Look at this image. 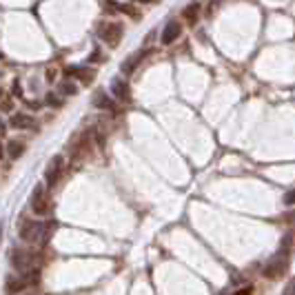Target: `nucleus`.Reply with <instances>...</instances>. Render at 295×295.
I'll return each instance as SVG.
<instances>
[{
	"label": "nucleus",
	"instance_id": "24",
	"mask_svg": "<svg viewBox=\"0 0 295 295\" xmlns=\"http://www.w3.org/2000/svg\"><path fill=\"white\" fill-rule=\"evenodd\" d=\"M286 204H293V193H286Z\"/></svg>",
	"mask_w": 295,
	"mask_h": 295
},
{
	"label": "nucleus",
	"instance_id": "23",
	"mask_svg": "<svg viewBox=\"0 0 295 295\" xmlns=\"http://www.w3.org/2000/svg\"><path fill=\"white\" fill-rule=\"evenodd\" d=\"M291 293H293V282H291V284H288V286H286V291H284V295H291Z\"/></svg>",
	"mask_w": 295,
	"mask_h": 295
},
{
	"label": "nucleus",
	"instance_id": "7",
	"mask_svg": "<svg viewBox=\"0 0 295 295\" xmlns=\"http://www.w3.org/2000/svg\"><path fill=\"white\" fill-rule=\"evenodd\" d=\"M180 36H182V24L178 20H169L162 32V45H173Z\"/></svg>",
	"mask_w": 295,
	"mask_h": 295
},
{
	"label": "nucleus",
	"instance_id": "18",
	"mask_svg": "<svg viewBox=\"0 0 295 295\" xmlns=\"http://www.w3.org/2000/svg\"><path fill=\"white\" fill-rule=\"evenodd\" d=\"M45 100H47V104H51V107H60V104H63V100H60L56 94H47Z\"/></svg>",
	"mask_w": 295,
	"mask_h": 295
},
{
	"label": "nucleus",
	"instance_id": "4",
	"mask_svg": "<svg viewBox=\"0 0 295 295\" xmlns=\"http://www.w3.org/2000/svg\"><path fill=\"white\" fill-rule=\"evenodd\" d=\"M49 209H51V204H49L45 187H42V184H36L34 193H32V211L36 213V216H47Z\"/></svg>",
	"mask_w": 295,
	"mask_h": 295
},
{
	"label": "nucleus",
	"instance_id": "14",
	"mask_svg": "<svg viewBox=\"0 0 295 295\" xmlns=\"http://www.w3.org/2000/svg\"><path fill=\"white\" fill-rule=\"evenodd\" d=\"M5 153H7L11 160H18L24 153V142H20V140H11V142L5 146Z\"/></svg>",
	"mask_w": 295,
	"mask_h": 295
},
{
	"label": "nucleus",
	"instance_id": "5",
	"mask_svg": "<svg viewBox=\"0 0 295 295\" xmlns=\"http://www.w3.org/2000/svg\"><path fill=\"white\" fill-rule=\"evenodd\" d=\"M9 257H11V267H14L16 271H20V273L32 271V253H27V251H22V249H14Z\"/></svg>",
	"mask_w": 295,
	"mask_h": 295
},
{
	"label": "nucleus",
	"instance_id": "6",
	"mask_svg": "<svg viewBox=\"0 0 295 295\" xmlns=\"http://www.w3.org/2000/svg\"><path fill=\"white\" fill-rule=\"evenodd\" d=\"M65 76L78 78L80 82L91 84V82H94V78H96V71L91 69V67H69V69H65Z\"/></svg>",
	"mask_w": 295,
	"mask_h": 295
},
{
	"label": "nucleus",
	"instance_id": "28",
	"mask_svg": "<svg viewBox=\"0 0 295 295\" xmlns=\"http://www.w3.org/2000/svg\"><path fill=\"white\" fill-rule=\"evenodd\" d=\"M0 98H3V89H0Z\"/></svg>",
	"mask_w": 295,
	"mask_h": 295
},
{
	"label": "nucleus",
	"instance_id": "27",
	"mask_svg": "<svg viewBox=\"0 0 295 295\" xmlns=\"http://www.w3.org/2000/svg\"><path fill=\"white\" fill-rule=\"evenodd\" d=\"M3 231H5V226L0 224V242H3Z\"/></svg>",
	"mask_w": 295,
	"mask_h": 295
},
{
	"label": "nucleus",
	"instance_id": "2",
	"mask_svg": "<svg viewBox=\"0 0 295 295\" xmlns=\"http://www.w3.org/2000/svg\"><path fill=\"white\" fill-rule=\"evenodd\" d=\"M122 34H125V27H122L120 22H100L98 24V36H100L111 49H115L120 45Z\"/></svg>",
	"mask_w": 295,
	"mask_h": 295
},
{
	"label": "nucleus",
	"instance_id": "11",
	"mask_svg": "<svg viewBox=\"0 0 295 295\" xmlns=\"http://www.w3.org/2000/svg\"><path fill=\"white\" fill-rule=\"evenodd\" d=\"M284 271H286V260H275V262H271L267 269H264V275H267L269 280H278L280 275H284Z\"/></svg>",
	"mask_w": 295,
	"mask_h": 295
},
{
	"label": "nucleus",
	"instance_id": "13",
	"mask_svg": "<svg viewBox=\"0 0 295 295\" xmlns=\"http://www.w3.org/2000/svg\"><path fill=\"white\" fill-rule=\"evenodd\" d=\"M94 104L98 109H109V111H113V109H115L113 100H109V96L104 94V91H96V94H94Z\"/></svg>",
	"mask_w": 295,
	"mask_h": 295
},
{
	"label": "nucleus",
	"instance_id": "10",
	"mask_svg": "<svg viewBox=\"0 0 295 295\" xmlns=\"http://www.w3.org/2000/svg\"><path fill=\"white\" fill-rule=\"evenodd\" d=\"M27 288H29V282L24 278H9L7 284H5L7 295H20L22 291H27Z\"/></svg>",
	"mask_w": 295,
	"mask_h": 295
},
{
	"label": "nucleus",
	"instance_id": "15",
	"mask_svg": "<svg viewBox=\"0 0 295 295\" xmlns=\"http://www.w3.org/2000/svg\"><path fill=\"white\" fill-rule=\"evenodd\" d=\"M182 16H184V20H187L189 24H195V22H198V18H200V5L193 3V5H189V7H184Z\"/></svg>",
	"mask_w": 295,
	"mask_h": 295
},
{
	"label": "nucleus",
	"instance_id": "26",
	"mask_svg": "<svg viewBox=\"0 0 295 295\" xmlns=\"http://www.w3.org/2000/svg\"><path fill=\"white\" fill-rule=\"evenodd\" d=\"M0 158H5V146H3V142H0Z\"/></svg>",
	"mask_w": 295,
	"mask_h": 295
},
{
	"label": "nucleus",
	"instance_id": "8",
	"mask_svg": "<svg viewBox=\"0 0 295 295\" xmlns=\"http://www.w3.org/2000/svg\"><path fill=\"white\" fill-rule=\"evenodd\" d=\"M149 49H142V51H136V53H131V56H129L127 60H125V63H122V71H125L127 73V76H129V73H133V71H136V67L140 65V63H142V60L146 58V56H149Z\"/></svg>",
	"mask_w": 295,
	"mask_h": 295
},
{
	"label": "nucleus",
	"instance_id": "12",
	"mask_svg": "<svg viewBox=\"0 0 295 295\" xmlns=\"http://www.w3.org/2000/svg\"><path fill=\"white\" fill-rule=\"evenodd\" d=\"M9 127L16 129V131H22V129H29L32 127V118L27 113H11L9 118Z\"/></svg>",
	"mask_w": 295,
	"mask_h": 295
},
{
	"label": "nucleus",
	"instance_id": "25",
	"mask_svg": "<svg viewBox=\"0 0 295 295\" xmlns=\"http://www.w3.org/2000/svg\"><path fill=\"white\" fill-rule=\"evenodd\" d=\"M136 3H140V5H151V3H156V0H136Z\"/></svg>",
	"mask_w": 295,
	"mask_h": 295
},
{
	"label": "nucleus",
	"instance_id": "1",
	"mask_svg": "<svg viewBox=\"0 0 295 295\" xmlns=\"http://www.w3.org/2000/svg\"><path fill=\"white\" fill-rule=\"evenodd\" d=\"M53 229H56V222H36V220H22L20 224V238L24 242H40L45 244L49 238H51Z\"/></svg>",
	"mask_w": 295,
	"mask_h": 295
},
{
	"label": "nucleus",
	"instance_id": "16",
	"mask_svg": "<svg viewBox=\"0 0 295 295\" xmlns=\"http://www.w3.org/2000/svg\"><path fill=\"white\" fill-rule=\"evenodd\" d=\"M60 91H63L65 96H76L78 94V87L73 82H63V84H60Z\"/></svg>",
	"mask_w": 295,
	"mask_h": 295
},
{
	"label": "nucleus",
	"instance_id": "17",
	"mask_svg": "<svg viewBox=\"0 0 295 295\" xmlns=\"http://www.w3.org/2000/svg\"><path fill=\"white\" fill-rule=\"evenodd\" d=\"M0 111H5V113L14 111V100H11V98H3V102H0Z\"/></svg>",
	"mask_w": 295,
	"mask_h": 295
},
{
	"label": "nucleus",
	"instance_id": "22",
	"mask_svg": "<svg viewBox=\"0 0 295 295\" xmlns=\"http://www.w3.org/2000/svg\"><path fill=\"white\" fill-rule=\"evenodd\" d=\"M5 129H7V127H5V122H3V118H0V136H5Z\"/></svg>",
	"mask_w": 295,
	"mask_h": 295
},
{
	"label": "nucleus",
	"instance_id": "21",
	"mask_svg": "<svg viewBox=\"0 0 295 295\" xmlns=\"http://www.w3.org/2000/svg\"><path fill=\"white\" fill-rule=\"evenodd\" d=\"M89 60H91V63H96V60H104V58H102L98 51H94V53H91V58H89Z\"/></svg>",
	"mask_w": 295,
	"mask_h": 295
},
{
	"label": "nucleus",
	"instance_id": "20",
	"mask_svg": "<svg viewBox=\"0 0 295 295\" xmlns=\"http://www.w3.org/2000/svg\"><path fill=\"white\" fill-rule=\"evenodd\" d=\"M47 80H51V82L56 80V69H47Z\"/></svg>",
	"mask_w": 295,
	"mask_h": 295
},
{
	"label": "nucleus",
	"instance_id": "19",
	"mask_svg": "<svg viewBox=\"0 0 295 295\" xmlns=\"http://www.w3.org/2000/svg\"><path fill=\"white\" fill-rule=\"evenodd\" d=\"M233 295H253V286H244V288H238Z\"/></svg>",
	"mask_w": 295,
	"mask_h": 295
},
{
	"label": "nucleus",
	"instance_id": "9",
	"mask_svg": "<svg viewBox=\"0 0 295 295\" xmlns=\"http://www.w3.org/2000/svg\"><path fill=\"white\" fill-rule=\"evenodd\" d=\"M111 91H113L115 100H120V102H131V89H129V82H125V80L115 78L113 84H111Z\"/></svg>",
	"mask_w": 295,
	"mask_h": 295
},
{
	"label": "nucleus",
	"instance_id": "3",
	"mask_svg": "<svg viewBox=\"0 0 295 295\" xmlns=\"http://www.w3.org/2000/svg\"><path fill=\"white\" fill-rule=\"evenodd\" d=\"M65 173V156H53L47 164L45 171V182L49 184V189H53L60 182V178Z\"/></svg>",
	"mask_w": 295,
	"mask_h": 295
}]
</instances>
